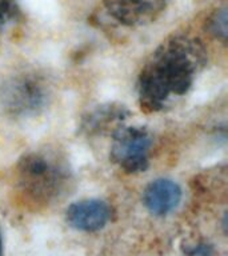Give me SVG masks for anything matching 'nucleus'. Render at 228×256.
I'll return each mask as SVG.
<instances>
[{"mask_svg": "<svg viewBox=\"0 0 228 256\" xmlns=\"http://www.w3.org/2000/svg\"><path fill=\"white\" fill-rule=\"evenodd\" d=\"M206 63L199 39L178 35L156 50L139 76V102L150 112L163 110L174 98L183 96Z\"/></svg>", "mask_w": 228, "mask_h": 256, "instance_id": "f257e3e1", "label": "nucleus"}, {"mask_svg": "<svg viewBox=\"0 0 228 256\" xmlns=\"http://www.w3.org/2000/svg\"><path fill=\"white\" fill-rule=\"evenodd\" d=\"M18 171L20 187L34 203H51L67 186V170L47 154L34 152L24 156Z\"/></svg>", "mask_w": 228, "mask_h": 256, "instance_id": "f03ea898", "label": "nucleus"}, {"mask_svg": "<svg viewBox=\"0 0 228 256\" xmlns=\"http://www.w3.org/2000/svg\"><path fill=\"white\" fill-rule=\"evenodd\" d=\"M152 138L144 127H123L114 135L111 159L124 171L143 172L148 167Z\"/></svg>", "mask_w": 228, "mask_h": 256, "instance_id": "7ed1b4c3", "label": "nucleus"}, {"mask_svg": "<svg viewBox=\"0 0 228 256\" xmlns=\"http://www.w3.org/2000/svg\"><path fill=\"white\" fill-rule=\"evenodd\" d=\"M170 0H103L108 15L127 27H140L155 22Z\"/></svg>", "mask_w": 228, "mask_h": 256, "instance_id": "20e7f679", "label": "nucleus"}, {"mask_svg": "<svg viewBox=\"0 0 228 256\" xmlns=\"http://www.w3.org/2000/svg\"><path fill=\"white\" fill-rule=\"evenodd\" d=\"M2 100L4 107L16 115L38 111L46 103V94L39 80L18 78L3 87Z\"/></svg>", "mask_w": 228, "mask_h": 256, "instance_id": "39448f33", "label": "nucleus"}, {"mask_svg": "<svg viewBox=\"0 0 228 256\" xmlns=\"http://www.w3.org/2000/svg\"><path fill=\"white\" fill-rule=\"evenodd\" d=\"M67 223L83 232H96L111 219V210L102 200L87 199L71 204L66 212Z\"/></svg>", "mask_w": 228, "mask_h": 256, "instance_id": "423d86ee", "label": "nucleus"}, {"mask_svg": "<svg viewBox=\"0 0 228 256\" xmlns=\"http://www.w3.org/2000/svg\"><path fill=\"white\" fill-rule=\"evenodd\" d=\"M182 190L170 179H158L147 186L143 194L144 206L154 215L171 214L180 203Z\"/></svg>", "mask_w": 228, "mask_h": 256, "instance_id": "0eeeda50", "label": "nucleus"}, {"mask_svg": "<svg viewBox=\"0 0 228 256\" xmlns=\"http://www.w3.org/2000/svg\"><path fill=\"white\" fill-rule=\"evenodd\" d=\"M210 30L214 35L220 39H226V36H227V12L224 8L212 16L211 22H210Z\"/></svg>", "mask_w": 228, "mask_h": 256, "instance_id": "6e6552de", "label": "nucleus"}, {"mask_svg": "<svg viewBox=\"0 0 228 256\" xmlns=\"http://www.w3.org/2000/svg\"><path fill=\"white\" fill-rule=\"evenodd\" d=\"M18 14L15 0H0V30L11 23Z\"/></svg>", "mask_w": 228, "mask_h": 256, "instance_id": "1a4fd4ad", "label": "nucleus"}, {"mask_svg": "<svg viewBox=\"0 0 228 256\" xmlns=\"http://www.w3.org/2000/svg\"><path fill=\"white\" fill-rule=\"evenodd\" d=\"M0 256H3V240H2V235H0Z\"/></svg>", "mask_w": 228, "mask_h": 256, "instance_id": "9d476101", "label": "nucleus"}]
</instances>
